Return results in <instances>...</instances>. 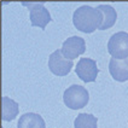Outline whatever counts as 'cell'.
<instances>
[{
    "instance_id": "obj_1",
    "label": "cell",
    "mask_w": 128,
    "mask_h": 128,
    "mask_svg": "<svg viewBox=\"0 0 128 128\" xmlns=\"http://www.w3.org/2000/svg\"><path fill=\"white\" fill-rule=\"evenodd\" d=\"M102 22V12L97 7H92L90 5H82L78 7L72 14V23L75 28L86 34L93 33L96 29H99Z\"/></svg>"
},
{
    "instance_id": "obj_2",
    "label": "cell",
    "mask_w": 128,
    "mask_h": 128,
    "mask_svg": "<svg viewBox=\"0 0 128 128\" xmlns=\"http://www.w3.org/2000/svg\"><path fill=\"white\" fill-rule=\"evenodd\" d=\"M90 94L84 86L71 85L68 87L63 94V102L68 108L72 110H78L87 105Z\"/></svg>"
},
{
    "instance_id": "obj_3",
    "label": "cell",
    "mask_w": 128,
    "mask_h": 128,
    "mask_svg": "<svg viewBox=\"0 0 128 128\" xmlns=\"http://www.w3.org/2000/svg\"><path fill=\"white\" fill-rule=\"evenodd\" d=\"M108 51L115 59L128 58V33L118 32L111 35L108 42Z\"/></svg>"
},
{
    "instance_id": "obj_4",
    "label": "cell",
    "mask_w": 128,
    "mask_h": 128,
    "mask_svg": "<svg viewBox=\"0 0 128 128\" xmlns=\"http://www.w3.org/2000/svg\"><path fill=\"white\" fill-rule=\"evenodd\" d=\"M23 5L29 7V17L33 27H40L41 29H45L46 26L51 22V14L48 10L45 7L41 2H24Z\"/></svg>"
},
{
    "instance_id": "obj_5",
    "label": "cell",
    "mask_w": 128,
    "mask_h": 128,
    "mask_svg": "<svg viewBox=\"0 0 128 128\" xmlns=\"http://www.w3.org/2000/svg\"><path fill=\"white\" fill-rule=\"evenodd\" d=\"M74 66V63L70 59H66L63 56L62 51L56 50L51 53L48 58V68L52 74L56 76H65L71 71V68Z\"/></svg>"
},
{
    "instance_id": "obj_6",
    "label": "cell",
    "mask_w": 128,
    "mask_h": 128,
    "mask_svg": "<svg viewBox=\"0 0 128 128\" xmlns=\"http://www.w3.org/2000/svg\"><path fill=\"white\" fill-rule=\"evenodd\" d=\"M97 62L91 58H80L76 64L75 72L84 82H93L98 76Z\"/></svg>"
},
{
    "instance_id": "obj_7",
    "label": "cell",
    "mask_w": 128,
    "mask_h": 128,
    "mask_svg": "<svg viewBox=\"0 0 128 128\" xmlns=\"http://www.w3.org/2000/svg\"><path fill=\"white\" fill-rule=\"evenodd\" d=\"M60 51H62L63 56L66 59L72 60V59L78 58L80 54L85 53L86 42L85 40L82 38H80V36H76V35L70 36V38H68L63 42Z\"/></svg>"
},
{
    "instance_id": "obj_8",
    "label": "cell",
    "mask_w": 128,
    "mask_h": 128,
    "mask_svg": "<svg viewBox=\"0 0 128 128\" xmlns=\"http://www.w3.org/2000/svg\"><path fill=\"white\" fill-rule=\"evenodd\" d=\"M110 75L118 82H124L128 80V58L126 59H115L111 58L109 62Z\"/></svg>"
},
{
    "instance_id": "obj_9",
    "label": "cell",
    "mask_w": 128,
    "mask_h": 128,
    "mask_svg": "<svg viewBox=\"0 0 128 128\" xmlns=\"http://www.w3.org/2000/svg\"><path fill=\"white\" fill-rule=\"evenodd\" d=\"M18 128H46V123L44 118L38 114L27 112L23 114L17 123Z\"/></svg>"
},
{
    "instance_id": "obj_10",
    "label": "cell",
    "mask_w": 128,
    "mask_h": 128,
    "mask_svg": "<svg viewBox=\"0 0 128 128\" xmlns=\"http://www.w3.org/2000/svg\"><path fill=\"white\" fill-rule=\"evenodd\" d=\"M18 104L8 97H2L1 99V118L2 121H12L18 115Z\"/></svg>"
},
{
    "instance_id": "obj_11",
    "label": "cell",
    "mask_w": 128,
    "mask_h": 128,
    "mask_svg": "<svg viewBox=\"0 0 128 128\" xmlns=\"http://www.w3.org/2000/svg\"><path fill=\"white\" fill-rule=\"evenodd\" d=\"M97 8L103 14V22L100 24L99 29L100 30H105V29L111 28L115 24L116 20H117V14H116L115 8L112 6H110V5H104V4L98 5Z\"/></svg>"
},
{
    "instance_id": "obj_12",
    "label": "cell",
    "mask_w": 128,
    "mask_h": 128,
    "mask_svg": "<svg viewBox=\"0 0 128 128\" xmlns=\"http://www.w3.org/2000/svg\"><path fill=\"white\" fill-rule=\"evenodd\" d=\"M98 118L92 114H80L74 121L75 128H98L97 127Z\"/></svg>"
}]
</instances>
